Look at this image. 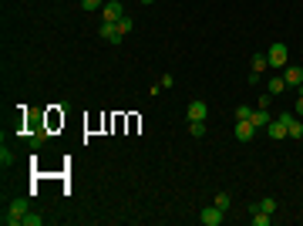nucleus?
I'll use <instances>...</instances> for the list:
<instances>
[{
	"label": "nucleus",
	"instance_id": "nucleus-8",
	"mask_svg": "<svg viewBox=\"0 0 303 226\" xmlns=\"http://www.w3.org/2000/svg\"><path fill=\"white\" fill-rule=\"evenodd\" d=\"M266 135L273 138V142H280V138H290V132H286V125H283L280 118H273V122L266 125Z\"/></svg>",
	"mask_w": 303,
	"mask_h": 226
},
{
	"label": "nucleus",
	"instance_id": "nucleus-20",
	"mask_svg": "<svg viewBox=\"0 0 303 226\" xmlns=\"http://www.w3.org/2000/svg\"><path fill=\"white\" fill-rule=\"evenodd\" d=\"M0 162H4V166H14V152H11L7 145L0 148Z\"/></svg>",
	"mask_w": 303,
	"mask_h": 226
},
{
	"label": "nucleus",
	"instance_id": "nucleus-11",
	"mask_svg": "<svg viewBox=\"0 0 303 226\" xmlns=\"http://www.w3.org/2000/svg\"><path fill=\"white\" fill-rule=\"evenodd\" d=\"M269 122H273V115H269L266 108H253V125H256V128H266Z\"/></svg>",
	"mask_w": 303,
	"mask_h": 226
},
{
	"label": "nucleus",
	"instance_id": "nucleus-24",
	"mask_svg": "<svg viewBox=\"0 0 303 226\" xmlns=\"http://www.w3.org/2000/svg\"><path fill=\"white\" fill-rule=\"evenodd\" d=\"M293 112L303 115V88H300V95H296V105H293Z\"/></svg>",
	"mask_w": 303,
	"mask_h": 226
},
{
	"label": "nucleus",
	"instance_id": "nucleus-22",
	"mask_svg": "<svg viewBox=\"0 0 303 226\" xmlns=\"http://www.w3.org/2000/svg\"><path fill=\"white\" fill-rule=\"evenodd\" d=\"M269 102H273V95H269V91H263V95H259V105H256V108H269Z\"/></svg>",
	"mask_w": 303,
	"mask_h": 226
},
{
	"label": "nucleus",
	"instance_id": "nucleus-18",
	"mask_svg": "<svg viewBox=\"0 0 303 226\" xmlns=\"http://www.w3.org/2000/svg\"><path fill=\"white\" fill-rule=\"evenodd\" d=\"M189 135L202 138V135H206V122H189Z\"/></svg>",
	"mask_w": 303,
	"mask_h": 226
},
{
	"label": "nucleus",
	"instance_id": "nucleus-23",
	"mask_svg": "<svg viewBox=\"0 0 303 226\" xmlns=\"http://www.w3.org/2000/svg\"><path fill=\"white\" fill-rule=\"evenodd\" d=\"M158 85H162V88H172V85H175V78H172V74H162V78H158Z\"/></svg>",
	"mask_w": 303,
	"mask_h": 226
},
{
	"label": "nucleus",
	"instance_id": "nucleus-12",
	"mask_svg": "<svg viewBox=\"0 0 303 226\" xmlns=\"http://www.w3.org/2000/svg\"><path fill=\"white\" fill-rule=\"evenodd\" d=\"M269 95H273V98H276V95H283V91H286V81H283V74H276V78H269Z\"/></svg>",
	"mask_w": 303,
	"mask_h": 226
},
{
	"label": "nucleus",
	"instance_id": "nucleus-19",
	"mask_svg": "<svg viewBox=\"0 0 303 226\" xmlns=\"http://www.w3.org/2000/svg\"><path fill=\"white\" fill-rule=\"evenodd\" d=\"M132 27H135V21H132V17H128V14H125L122 21H118V31H122V34H128Z\"/></svg>",
	"mask_w": 303,
	"mask_h": 226
},
{
	"label": "nucleus",
	"instance_id": "nucleus-4",
	"mask_svg": "<svg viewBox=\"0 0 303 226\" xmlns=\"http://www.w3.org/2000/svg\"><path fill=\"white\" fill-rule=\"evenodd\" d=\"M283 81H286V88H300L303 85V64H286L283 68Z\"/></svg>",
	"mask_w": 303,
	"mask_h": 226
},
{
	"label": "nucleus",
	"instance_id": "nucleus-6",
	"mask_svg": "<svg viewBox=\"0 0 303 226\" xmlns=\"http://www.w3.org/2000/svg\"><path fill=\"white\" fill-rule=\"evenodd\" d=\"M98 37L101 41H108V44H122V31H118V24H101L98 27Z\"/></svg>",
	"mask_w": 303,
	"mask_h": 226
},
{
	"label": "nucleus",
	"instance_id": "nucleus-5",
	"mask_svg": "<svg viewBox=\"0 0 303 226\" xmlns=\"http://www.w3.org/2000/svg\"><path fill=\"white\" fill-rule=\"evenodd\" d=\"M199 223L202 226H219V223H223V209H219V206H206V209H202V213H199Z\"/></svg>",
	"mask_w": 303,
	"mask_h": 226
},
{
	"label": "nucleus",
	"instance_id": "nucleus-10",
	"mask_svg": "<svg viewBox=\"0 0 303 226\" xmlns=\"http://www.w3.org/2000/svg\"><path fill=\"white\" fill-rule=\"evenodd\" d=\"M249 68H253V74H263V71L269 68L266 54H249Z\"/></svg>",
	"mask_w": 303,
	"mask_h": 226
},
{
	"label": "nucleus",
	"instance_id": "nucleus-16",
	"mask_svg": "<svg viewBox=\"0 0 303 226\" xmlns=\"http://www.w3.org/2000/svg\"><path fill=\"white\" fill-rule=\"evenodd\" d=\"M246 118H253V108L249 105H236V122H246Z\"/></svg>",
	"mask_w": 303,
	"mask_h": 226
},
{
	"label": "nucleus",
	"instance_id": "nucleus-7",
	"mask_svg": "<svg viewBox=\"0 0 303 226\" xmlns=\"http://www.w3.org/2000/svg\"><path fill=\"white\" fill-rule=\"evenodd\" d=\"M256 125H253V118H246V122H236V138H239V142H253V138H256Z\"/></svg>",
	"mask_w": 303,
	"mask_h": 226
},
{
	"label": "nucleus",
	"instance_id": "nucleus-1",
	"mask_svg": "<svg viewBox=\"0 0 303 226\" xmlns=\"http://www.w3.org/2000/svg\"><path fill=\"white\" fill-rule=\"evenodd\" d=\"M31 213V203L27 199H14V203H7V209H4V223L7 226H24V216Z\"/></svg>",
	"mask_w": 303,
	"mask_h": 226
},
{
	"label": "nucleus",
	"instance_id": "nucleus-15",
	"mask_svg": "<svg viewBox=\"0 0 303 226\" xmlns=\"http://www.w3.org/2000/svg\"><path fill=\"white\" fill-rule=\"evenodd\" d=\"M105 7V0H81V11L84 14H94V11H101Z\"/></svg>",
	"mask_w": 303,
	"mask_h": 226
},
{
	"label": "nucleus",
	"instance_id": "nucleus-3",
	"mask_svg": "<svg viewBox=\"0 0 303 226\" xmlns=\"http://www.w3.org/2000/svg\"><path fill=\"white\" fill-rule=\"evenodd\" d=\"M122 17H125L122 0H105V7H101V21H105V24H118Z\"/></svg>",
	"mask_w": 303,
	"mask_h": 226
},
{
	"label": "nucleus",
	"instance_id": "nucleus-9",
	"mask_svg": "<svg viewBox=\"0 0 303 226\" xmlns=\"http://www.w3.org/2000/svg\"><path fill=\"white\" fill-rule=\"evenodd\" d=\"M209 118V105L206 102H192L189 105V122H206Z\"/></svg>",
	"mask_w": 303,
	"mask_h": 226
},
{
	"label": "nucleus",
	"instance_id": "nucleus-13",
	"mask_svg": "<svg viewBox=\"0 0 303 226\" xmlns=\"http://www.w3.org/2000/svg\"><path fill=\"white\" fill-rule=\"evenodd\" d=\"M286 132H290V138H303V122H300V118H290Z\"/></svg>",
	"mask_w": 303,
	"mask_h": 226
},
{
	"label": "nucleus",
	"instance_id": "nucleus-25",
	"mask_svg": "<svg viewBox=\"0 0 303 226\" xmlns=\"http://www.w3.org/2000/svg\"><path fill=\"white\" fill-rule=\"evenodd\" d=\"M142 4H145V7H148V4H155V0H142Z\"/></svg>",
	"mask_w": 303,
	"mask_h": 226
},
{
	"label": "nucleus",
	"instance_id": "nucleus-14",
	"mask_svg": "<svg viewBox=\"0 0 303 226\" xmlns=\"http://www.w3.org/2000/svg\"><path fill=\"white\" fill-rule=\"evenodd\" d=\"M249 216H253V226H269L273 223V216L263 213V209H256V213H249Z\"/></svg>",
	"mask_w": 303,
	"mask_h": 226
},
{
	"label": "nucleus",
	"instance_id": "nucleus-17",
	"mask_svg": "<svg viewBox=\"0 0 303 226\" xmlns=\"http://www.w3.org/2000/svg\"><path fill=\"white\" fill-rule=\"evenodd\" d=\"M41 223H44V216H41V213H34V209L24 216V226H41Z\"/></svg>",
	"mask_w": 303,
	"mask_h": 226
},
{
	"label": "nucleus",
	"instance_id": "nucleus-21",
	"mask_svg": "<svg viewBox=\"0 0 303 226\" xmlns=\"http://www.w3.org/2000/svg\"><path fill=\"white\" fill-rule=\"evenodd\" d=\"M229 203H233V199H229V196H226V192H219V196H216V206H219V209H229Z\"/></svg>",
	"mask_w": 303,
	"mask_h": 226
},
{
	"label": "nucleus",
	"instance_id": "nucleus-2",
	"mask_svg": "<svg viewBox=\"0 0 303 226\" xmlns=\"http://www.w3.org/2000/svg\"><path fill=\"white\" fill-rule=\"evenodd\" d=\"M266 61H269V68H286V64H290V47L283 44V41H276V44L266 51Z\"/></svg>",
	"mask_w": 303,
	"mask_h": 226
}]
</instances>
